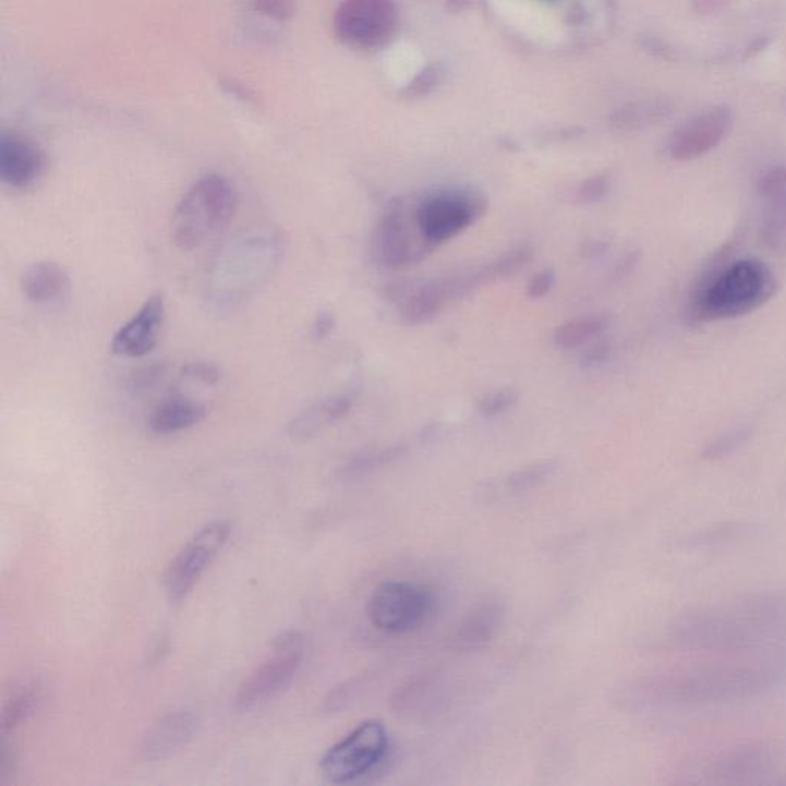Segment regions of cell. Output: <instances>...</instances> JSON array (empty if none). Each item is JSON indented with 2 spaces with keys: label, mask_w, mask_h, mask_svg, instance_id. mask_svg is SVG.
<instances>
[{
  "label": "cell",
  "mask_w": 786,
  "mask_h": 786,
  "mask_svg": "<svg viewBox=\"0 0 786 786\" xmlns=\"http://www.w3.org/2000/svg\"><path fill=\"white\" fill-rule=\"evenodd\" d=\"M724 5V0H694V9L701 14H711Z\"/></svg>",
  "instance_id": "44"
},
{
  "label": "cell",
  "mask_w": 786,
  "mask_h": 786,
  "mask_svg": "<svg viewBox=\"0 0 786 786\" xmlns=\"http://www.w3.org/2000/svg\"><path fill=\"white\" fill-rule=\"evenodd\" d=\"M558 468L559 462L556 460L533 462V464L525 465V468L515 470V472L501 477V480L492 481V483L484 485L483 491L480 492L481 496H483L481 499L488 503L509 498V496L528 494L533 488L547 483L555 475Z\"/></svg>",
  "instance_id": "24"
},
{
  "label": "cell",
  "mask_w": 786,
  "mask_h": 786,
  "mask_svg": "<svg viewBox=\"0 0 786 786\" xmlns=\"http://www.w3.org/2000/svg\"><path fill=\"white\" fill-rule=\"evenodd\" d=\"M439 676L436 673L424 672L406 680L398 687L390 699V706L398 716L415 717L424 714L438 699Z\"/></svg>",
  "instance_id": "25"
},
{
  "label": "cell",
  "mask_w": 786,
  "mask_h": 786,
  "mask_svg": "<svg viewBox=\"0 0 786 786\" xmlns=\"http://www.w3.org/2000/svg\"><path fill=\"white\" fill-rule=\"evenodd\" d=\"M47 167L45 154L34 143L17 134L0 138V179L14 190L32 186Z\"/></svg>",
  "instance_id": "19"
},
{
  "label": "cell",
  "mask_w": 786,
  "mask_h": 786,
  "mask_svg": "<svg viewBox=\"0 0 786 786\" xmlns=\"http://www.w3.org/2000/svg\"><path fill=\"white\" fill-rule=\"evenodd\" d=\"M334 29L349 47H385L398 29L397 5L394 0H343L335 13Z\"/></svg>",
  "instance_id": "11"
},
{
  "label": "cell",
  "mask_w": 786,
  "mask_h": 786,
  "mask_svg": "<svg viewBox=\"0 0 786 786\" xmlns=\"http://www.w3.org/2000/svg\"><path fill=\"white\" fill-rule=\"evenodd\" d=\"M751 434H753V431L750 427L729 428V431L724 432L713 442L706 444L702 452L703 460L716 461L729 457L751 438Z\"/></svg>",
  "instance_id": "31"
},
{
  "label": "cell",
  "mask_w": 786,
  "mask_h": 786,
  "mask_svg": "<svg viewBox=\"0 0 786 786\" xmlns=\"http://www.w3.org/2000/svg\"><path fill=\"white\" fill-rule=\"evenodd\" d=\"M408 454V447L404 444H394V446L383 447V449H368L352 455L348 461L338 470V476L343 481L359 480L366 476L374 470L385 468L392 462L401 460Z\"/></svg>",
  "instance_id": "28"
},
{
  "label": "cell",
  "mask_w": 786,
  "mask_h": 786,
  "mask_svg": "<svg viewBox=\"0 0 786 786\" xmlns=\"http://www.w3.org/2000/svg\"><path fill=\"white\" fill-rule=\"evenodd\" d=\"M555 270L551 268L540 270V273L530 278L528 289H525L529 299H543V297L547 295V293H551L553 286H555Z\"/></svg>",
  "instance_id": "38"
},
{
  "label": "cell",
  "mask_w": 786,
  "mask_h": 786,
  "mask_svg": "<svg viewBox=\"0 0 786 786\" xmlns=\"http://www.w3.org/2000/svg\"><path fill=\"white\" fill-rule=\"evenodd\" d=\"M220 86L231 96H234L237 100H242L244 104L257 105V97L251 92L247 86L240 84L239 81L231 77L220 78Z\"/></svg>",
  "instance_id": "40"
},
{
  "label": "cell",
  "mask_w": 786,
  "mask_h": 786,
  "mask_svg": "<svg viewBox=\"0 0 786 786\" xmlns=\"http://www.w3.org/2000/svg\"><path fill=\"white\" fill-rule=\"evenodd\" d=\"M386 300L397 304L401 318L410 326L424 325L438 317L446 306L442 280H395L383 289Z\"/></svg>",
  "instance_id": "15"
},
{
  "label": "cell",
  "mask_w": 786,
  "mask_h": 786,
  "mask_svg": "<svg viewBox=\"0 0 786 786\" xmlns=\"http://www.w3.org/2000/svg\"><path fill=\"white\" fill-rule=\"evenodd\" d=\"M535 257V251L528 244L513 247V250L504 252L498 258L485 263L481 268L475 269L477 280L481 286L492 283V281L504 280L517 276L519 270L525 268Z\"/></svg>",
  "instance_id": "29"
},
{
  "label": "cell",
  "mask_w": 786,
  "mask_h": 786,
  "mask_svg": "<svg viewBox=\"0 0 786 786\" xmlns=\"http://www.w3.org/2000/svg\"><path fill=\"white\" fill-rule=\"evenodd\" d=\"M612 348L610 338L603 335V337L596 338V340L582 352L579 363H581L582 367L597 366V364L604 363V361L610 356Z\"/></svg>",
  "instance_id": "36"
},
{
  "label": "cell",
  "mask_w": 786,
  "mask_h": 786,
  "mask_svg": "<svg viewBox=\"0 0 786 786\" xmlns=\"http://www.w3.org/2000/svg\"><path fill=\"white\" fill-rule=\"evenodd\" d=\"M231 532V524L218 519L203 525L193 540L184 545L183 551L172 560L165 578L168 597L172 603H180L191 593L218 552L227 545Z\"/></svg>",
  "instance_id": "12"
},
{
  "label": "cell",
  "mask_w": 786,
  "mask_h": 786,
  "mask_svg": "<svg viewBox=\"0 0 786 786\" xmlns=\"http://www.w3.org/2000/svg\"><path fill=\"white\" fill-rule=\"evenodd\" d=\"M283 234L273 227L243 229L218 250L206 277V303L229 312L250 300L280 268Z\"/></svg>",
  "instance_id": "3"
},
{
  "label": "cell",
  "mask_w": 786,
  "mask_h": 786,
  "mask_svg": "<svg viewBox=\"0 0 786 786\" xmlns=\"http://www.w3.org/2000/svg\"><path fill=\"white\" fill-rule=\"evenodd\" d=\"M735 125L731 109L714 107L694 116L669 135L665 152L669 159L690 161L701 159L716 149Z\"/></svg>",
  "instance_id": "13"
},
{
  "label": "cell",
  "mask_w": 786,
  "mask_h": 786,
  "mask_svg": "<svg viewBox=\"0 0 786 786\" xmlns=\"http://www.w3.org/2000/svg\"><path fill=\"white\" fill-rule=\"evenodd\" d=\"M205 406L183 395L165 398L154 408L148 427L156 435H174L201 424L206 419Z\"/></svg>",
  "instance_id": "23"
},
{
  "label": "cell",
  "mask_w": 786,
  "mask_h": 786,
  "mask_svg": "<svg viewBox=\"0 0 786 786\" xmlns=\"http://www.w3.org/2000/svg\"><path fill=\"white\" fill-rule=\"evenodd\" d=\"M389 731L379 721H367L330 747L319 761L323 777L348 785L374 773L389 754Z\"/></svg>",
  "instance_id": "8"
},
{
  "label": "cell",
  "mask_w": 786,
  "mask_h": 786,
  "mask_svg": "<svg viewBox=\"0 0 786 786\" xmlns=\"http://www.w3.org/2000/svg\"><path fill=\"white\" fill-rule=\"evenodd\" d=\"M443 76L442 68L428 66L423 73H420L415 77V81L408 86L409 96H426L431 89H434L439 84V78Z\"/></svg>",
  "instance_id": "37"
},
{
  "label": "cell",
  "mask_w": 786,
  "mask_h": 786,
  "mask_svg": "<svg viewBox=\"0 0 786 786\" xmlns=\"http://www.w3.org/2000/svg\"><path fill=\"white\" fill-rule=\"evenodd\" d=\"M254 9L262 16L277 22L289 21L295 13L292 0H254Z\"/></svg>",
  "instance_id": "35"
},
{
  "label": "cell",
  "mask_w": 786,
  "mask_h": 786,
  "mask_svg": "<svg viewBox=\"0 0 786 786\" xmlns=\"http://www.w3.org/2000/svg\"><path fill=\"white\" fill-rule=\"evenodd\" d=\"M608 246H610V244H608L607 240H587V242L582 243L581 247H579V255L584 259H596L603 257Z\"/></svg>",
  "instance_id": "42"
},
{
  "label": "cell",
  "mask_w": 786,
  "mask_h": 786,
  "mask_svg": "<svg viewBox=\"0 0 786 786\" xmlns=\"http://www.w3.org/2000/svg\"><path fill=\"white\" fill-rule=\"evenodd\" d=\"M237 193L227 177L210 172L195 180L172 216L171 237L182 251H194L227 228L234 217Z\"/></svg>",
  "instance_id": "5"
},
{
  "label": "cell",
  "mask_w": 786,
  "mask_h": 786,
  "mask_svg": "<svg viewBox=\"0 0 786 786\" xmlns=\"http://www.w3.org/2000/svg\"><path fill=\"white\" fill-rule=\"evenodd\" d=\"M638 252H631L627 257H624L616 266L615 277L624 278L634 269L636 263H638Z\"/></svg>",
  "instance_id": "43"
},
{
  "label": "cell",
  "mask_w": 786,
  "mask_h": 786,
  "mask_svg": "<svg viewBox=\"0 0 786 786\" xmlns=\"http://www.w3.org/2000/svg\"><path fill=\"white\" fill-rule=\"evenodd\" d=\"M183 374L206 385H217L220 379V372L209 363H190L183 368Z\"/></svg>",
  "instance_id": "39"
},
{
  "label": "cell",
  "mask_w": 786,
  "mask_h": 786,
  "mask_svg": "<svg viewBox=\"0 0 786 786\" xmlns=\"http://www.w3.org/2000/svg\"><path fill=\"white\" fill-rule=\"evenodd\" d=\"M436 608L434 590L412 581H386L372 592L367 616L372 626L390 634L419 630Z\"/></svg>",
  "instance_id": "9"
},
{
  "label": "cell",
  "mask_w": 786,
  "mask_h": 786,
  "mask_svg": "<svg viewBox=\"0 0 786 786\" xmlns=\"http://www.w3.org/2000/svg\"><path fill=\"white\" fill-rule=\"evenodd\" d=\"M761 203V237L770 250L786 251V165L762 172L755 183Z\"/></svg>",
  "instance_id": "16"
},
{
  "label": "cell",
  "mask_w": 786,
  "mask_h": 786,
  "mask_svg": "<svg viewBox=\"0 0 786 786\" xmlns=\"http://www.w3.org/2000/svg\"><path fill=\"white\" fill-rule=\"evenodd\" d=\"M306 656V638L288 631L274 641L273 656L244 679L235 696L239 710H251L285 690L295 678Z\"/></svg>",
  "instance_id": "10"
},
{
  "label": "cell",
  "mask_w": 786,
  "mask_h": 786,
  "mask_svg": "<svg viewBox=\"0 0 786 786\" xmlns=\"http://www.w3.org/2000/svg\"><path fill=\"white\" fill-rule=\"evenodd\" d=\"M673 112V105L664 99H650L634 101L626 107L616 109L610 118L613 130L619 133H633L644 128L657 125L662 120L668 119Z\"/></svg>",
  "instance_id": "26"
},
{
  "label": "cell",
  "mask_w": 786,
  "mask_h": 786,
  "mask_svg": "<svg viewBox=\"0 0 786 786\" xmlns=\"http://www.w3.org/2000/svg\"><path fill=\"white\" fill-rule=\"evenodd\" d=\"M612 326V318L604 314L587 315L564 323L553 335L555 344L560 349H577L603 337Z\"/></svg>",
  "instance_id": "27"
},
{
  "label": "cell",
  "mask_w": 786,
  "mask_h": 786,
  "mask_svg": "<svg viewBox=\"0 0 786 786\" xmlns=\"http://www.w3.org/2000/svg\"><path fill=\"white\" fill-rule=\"evenodd\" d=\"M506 613L507 604L501 594H484L469 608L455 631V649L469 653L491 644L501 630Z\"/></svg>",
  "instance_id": "17"
},
{
  "label": "cell",
  "mask_w": 786,
  "mask_h": 786,
  "mask_svg": "<svg viewBox=\"0 0 786 786\" xmlns=\"http://www.w3.org/2000/svg\"><path fill=\"white\" fill-rule=\"evenodd\" d=\"M519 401V394L511 387L506 389L494 390V392L484 395L477 401V410L485 419H495L513 409Z\"/></svg>",
  "instance_id": "32"
},
{
  "label": "cell",
  "mask_w": 786,
  "mask_h": 786,
  "mask_svg": "<svg viewBox=\"0 0 786 786\" xmlns=\"http://www.w3.org/2000/svg\"><path fill=\"white\" fill-rule=\"evenodd\" d=\"M773 761V751L766 745H747L711 762L706 776L722 784H742L765 776L770 773Z\"/></svg>",
  "instance_id": "20"
},
{
  "label": "cell",
  "mask_w": 786,
  "mask_h": 786,
  "mask_svg": "<svg viewBox=\"0 0 786 786\" xmlns=\"http://www.w3.org/2000/svg\"><path fill=\"white\" fill-rule=\"evenodd\" d=\"M435 251L421 232L415 205L394 198L387 203L372 234V257L382 268L401 270L419 265Z\"/></svg>",
  "instance_id": "6"
},
{
  "label": "cell",
  "mask_w": 786,
  "mask_h": 786,
  "mask_svg": "<svg viewBox=\"0 0 786 786\" xmlns=\"http://www.w3.org/2000/svg\"><path fill=\"white\" fill-rule=\"evenodd\" d=\"M702 660L638 680L627 688L622 703L631 710L716 705L754 698L786 682V650Z\"/></svg>",
  "instance_id": "1"
},
{
  "label": "cell",
  "mask_w": 786,
  "mask_h": 786,
  "mask_svg": "<svg viewBox=\"0 0 786 786\" xmlns=\"http://www.w3.org/2000/svg\"><path fill=\"white\" fill-rule=\"evenodd\" d=\"M40 699V688L37 686H25L16 691L2 711V736L9 737L22 724L28 720L29 714L36 709Z\"/></svg>",
  "instance_id": "30"
},
{
  "label": "cell",
  "mask_w": 786,
  "mask_h": 786,
  "mask_svg": "<svg viewBox=\"0 0 786 786\" xmlns=\"http://www.w3.org/2000/svg\"><path fill=\"white\" fill-rule=\"evenodd\" d=\"M667 644L696 657L761 656L786 650V593H759L698 608L668 628Z\"/></svg>",
  "instance_id": "2"
},
{
  "label": "cell",
  "mask_w": 786,
  "mask_h": 786,
  "mask_svg": "<svg viewBox=\"0 0 786 786\" xmlns=\"http://www.w3.org/2000/svg\"><path fill=\"white\" fill-rule=\"evenodd\" d=\"M21 288L28 302L52 306L70 295V274L55 262L34 263L22 276Z\"/></svg>",
  "instance_id": "22"
},
{
  "label": "cell",
  "mask_w": 786,
  "mask_h": 786,
  "mask_svg": "<svg viewBox=\"0 0 786 786\" xmlns=\"http://www.w3.org/2000/svg\"><path fill=\"white\" fill-rule=\"evenodd\" d=\"M335 325H337V323H335L334 315L330 314V312H322V314L317 315L315 322L312 323V338L317 341L325 340V338L332 334Z\"/></svg>",
  "instance_id": "41"
},
{
  "label": "cell",
  "mask_w": 786,
  "mask_h": 786,
  "mask_svg": "<svg viewBox=\"0 0 786 786\" xmlns=\"http://www.w3.org/2000/svg\"><path fill=\"white\" fill-rule=\"evenodd\" d=\"M612 191V179L607 174H597L584 180L578 188V201L582 203L603 202Z\"/></svg>",
  "instance_id": "34"
},
{
  "label": "cell",
  "mask_w": 786,
  "mask_h": 786,
  "mask_svg": "<svg viewBox=\"0 0 786 786\" xmlns=\"http://www.w3.org/2000/svg\"><path fill=\"white\" fill-rule=\"evenodd\" d=\"M201 720L193 711H174L161 717L148 729L138 745V758L145 762H159L179 753L194 739Z\"/></svg>",
  "instance_id": "18"
},
{
  "label": "cell",
  "mask_w": 786,
  "mask_h": 786,
  "mask_svg": "<svg viewBox=\"0 0 786 786\" xmlns=\"http://www.w3.org/2000/svg\"><path fill=\"white\" fill-rule=\"evenodd\" d=\"M167 318L160 293L149 297L141 310L128 319L112 337L111 351L126 359H142L156 348Z\"/></svg>",
  "instance_id": "14"
},
{
  "label": "cell",
  "mask_w": 786,
  "mask_h": 786,
  "mask_svg": "<svg viewBox=\"0 0 786 786\" xmlns=\"http://www.w3.org/2000/svg\"><path fill=\"white\" fill-rule=\"evenodd\" d=\"M368 679H371V676H359V678L348 680L343 686L335 688L332 693L329 694V698L326 699V709L329 711L346 709L349 702L359 698L360 691L366 686Z\"/></svg>",
  "instance_id": "33"
},
{
  "label": "cell",
  "mask_w": 786,
  "mask_h": 786,
  "mask_svg": "<svg viewBox=\"0 0 786 786\" xmlns=\"http://www.w3.org/2000/svg\"><path fill=\"white\" fill-rule=\"evenodd\" d=\"M356 398H359V392L352 387L344 392L330 395V397L314 402L299 415L293 416L288 427L289 436L295 442H307V439L314 438L335 421L344 419L351 412Z\"/></svg>",
  "instance_id": "21"
},
{
  "label": "cell",
  "mask_w": 786,
  "mask_h": 786,
  "mask_svg": "<svg viewBox=\"0 0 786 786\" xmlns=\"http://www.w3.org/2000/svg\"><path fill=\"white\" fill-rule=\"evenodd\" d=\"M487 208V197L481 191L465 186L442 188L415 203L421 232L435 247L476 223Z\"/></svg>",
  "instance_id": "7"
},
{
  "label": "cell",
  "mask_w": 786,
  "mask_h": 786,
  "mask_svg": "<svg viewBox=\"0 0 786 786\" xmlns=\"http://www.w3.org/2000/svg\"><path fill=\"white\" fill-rule=\"evenodd\" d=\"M776 292V276L762 259H725L706 270L696 286L688 319L698 325L743 317L765 306Z\"/></svg>",
  "instance_id": "4"
}]
</instances>
